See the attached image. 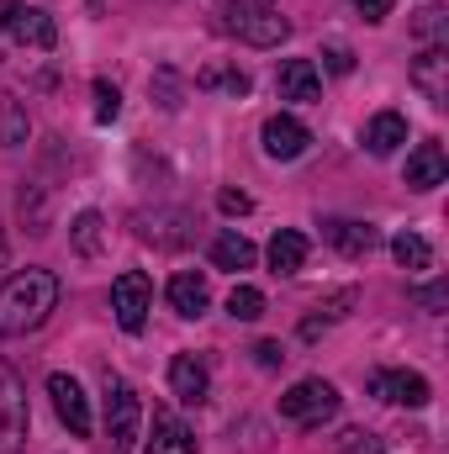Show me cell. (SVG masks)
I'll list each match as a JSON object with an SVG mask.
<instances>
[{
	"mask_svg": "<svg viewBox=\"0 0 449 454\" xmlns=\"http://www.w3.org/2000/svg\"><path fill=\"white\" fill-rule=\"evenodd\" d=\"M59 296H64V286H59V275L53 270H16V275H5V286H0V339H27V333H37L53 312H59Z\"/></svg>",
	"mask_w": 449,
	"mask_h": 454,
	"instance_id": "1",
	"label": "cell"
},
{
	"mask_svg": "<svg viewBox=\"0 0 449 454\" xmlns=\"http://www.w3.org/2000/svg\"><path fill=\"white\" fill-rule=\"evenodd\" d=\"M338 386L334 380H323V375H307V380H296L286 396H280V418L291 423V428H323V423H334L338 418Z\"/></svg>",
	"mask_w": 449,
	"mask_h": 454,
	"instance_id": "2",
	"label": "cell"
},
{
	"mask_svg": "<svg viewBox=\"0 0 449 454\" xmlns=\"http://www.w3.org/2000/svg\"><path fill=\"white\" fill-rule=\"evenodd\" d=\"M217 27L227 37L248 43V48H280L291 37V21L275 5H238V11H217Z\"/></svg>",
	"mask_w": 449,
	"mask_h": 454,
	"instance_id": "3",
	"label": "cell"
},
{
	"mask_svg": "<svg viewBox=\"0 0 449 454\" xmlns=\"http://www.w3.org/2000/svg\"><path fill=\"white\" fill-rule=\"evenodd\" d=\"M27 439H32L27 380L0 359V454H27Z\"/></svg>",
	"mask_w": 449,
	"mask_h": 454,
	"instance_id": "4",
	"label": "cell"
},
{
	"mask_svg": "<svg viewBox=\"0 0 449 454\" xmlns=\"http://www.w3.org/2000/svg\"><path fill=\"white\" fill-rule=\"evenodd\" d=\"M112 312H116L122 333H143V323L154 312V286H148L143 270H122L112 280Z\"/></svg>",
	"mask_w": 449,
	"mask_h": 454,
	"instance_id": "5",
	"label": "cell"
},
{
	"mask_svg": "<svg viewBox=\"0 0 449 454\" xmlns=\"http://www.w3.org/2000/svg\"><path fill=\"white\" fill-rule=\"evenodd\" d=\"M138 423H143L138 391L122 375H106V439H112L116 450H132L138 444Z\"/></svg>",
	"mask_w": 449,
	"mask_h": 454,
	"instance_id": "6",
	"label": "cell"
},
{
	"mask_svg": "<svg viewBox=\"0 0 449 454\" xmlns=\"http://www.w3.org/2000/svg\"><path fill=\"white\" fill-rule=\"evenodd\" d=\"M48 396H53V412H59V423H64L75 439H91L96 418H91V396H85V386H80L75 375L53 370V375H48Z\"/></svg>",
	"mask_w": 449,
	"mask_h": 454,
	"instance_id": "7",
	"label": "cell"
},
{
	"mask_svg": "<svg viewBox=\"0 0 449 454\" xmlns=\"http://www.w3.org/2000/svg\"><path fill=\"white\" fill-rule=\"evenodd\" d=\"M259 143H264V153H270L275 164H291V159H302V153H307L312 132H307V121H296L291 112H275V116H264Z\"/></svg>",
	"mask_w": 449,
	"mask_h": 454,
	"instance_id": "8",
	"label": "cell"
},
{
	"mask_svg": "<svg viewBox=\"0 0 449 454\" xmlns=\"http://www.w3.org/2000/svg\"><path fill=\"white\" fill-rule=\"evenodd\" d=\"M5 37H16L21 48H53L59 43V27H53V16L43 11V5H21V0H11V11H5Z\"/></svg>",
	"mask_w": 449,
	"mask_h": 454,
	"instance_id": "9",
	"label": "cell"
},
{
	"mask_svg": "<svg viewBox=\"0 0 449 454\" xmlns=\"http://www.w3.org/2000/svg\"><path fill=\"white\" fill-rule=\"evenodd\" d=\"M370 396L391 402V407H429V380L418 370H375L370 375Z\"/></svg>",
	"mask_w": 449,
	"mask_h": 454,
	"instance_id": "10",
	"label": "cell"
},
{
	"mask_svg": "<svg viewBox=\"0 0 449 454\" xmlns=\"http://www.w3.org/2000/svg\"><path fill=\"white\" fill-rule=\"evenodd\" d=\"M275 96H280V101H296V106L323 101V69H318L312 59H286L280 74H275Z\"/></svg>",
	"mask_w": 449,
	"mask_h": 454,
	"instance_id": "11",
	"label": "cell"
},
{
	"mask_svg": "<svg viewBox=\"0 0 449 454\" xmlns=\"http://www.w3.org/2000/svg\"><path fill=\"white\" fill-rule=\"evenodd\" d=\"M413 90H418L423 101H434V106L449 101V48L445 43H429V48L418 53V64H413Z\"/></svg>",
	"mask_w": 449,
	"mask_h": 454,
	"instance_id": "12",
	"label": "cell"
},
{
	"mask_svg": "<svg viewBox=\"0 0 449 454\" xmlns=\"http://www.w3.org/2000/svg\"><path fill=\"white\" fill-rule=\"evenodd\" d=\"M169 391H175L185 407H201L207 391H212L207 359H201V354H175V359H169Z\"/></svg>",
	"mask_w": 449,
	"mask_h": 454,
	"instance_id": "13",
	"label": "cell"
},
{
	"mask_svg": "<svg viewBox=\"0 0 449 454\" xmlns=\"http://www.w3.org/2000/svg\"><path fill=\"white\" fill-rule=\"evenodd\" d=\"M323 238L334 243L343 259H365V254L381 243V232H375V227H370V223H354V217H328V223H323Z\"/></svg>",
	"mask_w": 449,
	"mask_h": 454,
	"instance_id": "14",
	"label": "cell"
},
{
	"mask_svg": "<svg viewBox=\"0 0 449 454\" xmlns=\"http://www.w3.org/2000/svg\"><path fill=\"white\" fill-rule=\"evenodd\" d=\"M449 180V159L439 143H418L413 153H407V185L413 191H439Z\"/></svg>",
	"mask_w": 449,
	"mask_h": 454,
	"instance_id": "15",
	"label": "cell"
},
{
	"mask_svg": "<svg viewBox=\"0 0 449 454\" xmlns=\"http://www.w3.org/2000/svg\"><path fill=\"white\" fill-rule=\"evenodd\" d=\"M143 454H196V434H191L169 407H159V412H154V439H148Z\"/></svg>",
	"mask_w": 449,
	"mask_h": 454,
	"instance_id": "16",
	"label": "cell"
},
{
	"mask_svg": "<svg viewBox=\"0 0 449 454\" xmlns=\"http://www.w3.org/2000/svg\"><path fill=\"white\" fill-rule=\"evenodd\" d=\"M402 143H407V116L402 112H375L365 121V148H370L375 159H391Z\"/></svg>",
	"mask_w": 449,
	"mask_h": 454,
	"instance_id": "17",
	"label": "cell"
},
{
	"mask_svg": "<svg viewBox=\"0 0 449 454\" xmlns=\"http://www.w3.org/2000/svg\"><path fill=\"white\" fill-rule=\"evenodd\" d=\"M207 301H212V291H207V275H196V270H180V275L169 280V307H175L180 317H201V312H207Z\"/></svg>",
	"mask_w": 449,
	"mask_h": 454,
	"instance_id": "18",
	"label": "cell"
},
{
	"mask_svg": "<svg viewBox=\"0 0 449 454\" xmlns=\"http://www.w3.org/2000/svg\"><path fill=\"white\" fill-rule=\"evenodd\" d=\"M264 254H270V270H275V275H296V270L307 264V238H302L296 227H280Z\"/></svg>",
	"mask_w": 449,
	"mask_h": 454,
	"instance_id": "19",
	"label": "cell"
},
{
	"mask_svg": "<svg viewBox=\"0 0 449 454\" xmlns=\"http://www.w3.org/2000/svg\"><path fill=\"white\" fill-rule=\"evenodd\" d=\"M391 259H397L407 275H423V270H434V243H429L423 232H397V238H391Z\"/></svg>",
	"mask_w": 449,
	"mask_h": 454,
	"instance_id": "20",
	"label": "cell"
},
{
	"mask_svg": "<svg viewBox=\"0 0 449 454\" xmlns=\"http://www.w3.org/2000/svg\"><path fill=\"white\" fill-rule=\"evenodd\" d=\"M212 264H217V270H248V264H254V243H248L238 227H223V232L212 238Z\"/></svg>",
	"mask_w": 449,
	"mask_h": 454,
	"instance_id": "21",
	"label": "cell"
},
{
	"mask_svg": "<svg viewBox=\"0 0 449 454\" xmlns=\"http://www.w3.org/2000/svg\"><path fill=\"white\" fill-rule=\"evenodd\" d=\"M27 132H32L27 106H21L16 96H0V148H21V143H27Z\"/></svg>",
	"mask_w": 449,
	"mask_h": 454,
	"instance_id": "22",
	"label": "cell"
},
{
	"mask_svg": "<svg viewBox=\"0 0 449 454\" xmlns=\"http://www.w3.org/2000/svg\"><path fill=\"white\" fill-rule=\"evenodd\" d=\"M227 317L232 323H259L264 317V291L259 286H232L227 291Z\"/></svg>",
	"mask_w": 449,
	"mask_h": 454,
	"instance_id": "23",
	"label": "cell"
},
{
	"mask_svg": "<svg viewBox=\"0 0 449 454\" xmlns=\"http://www.w3.org/2000/svg\"><path fill=\"white\" fill-rule=\"evenodd\" d=\"M196 90H227V96H248V74L243 69H227V64H212L196 74Z\"/></svg>",
	"mask_w": 449,
	"mask_h": 454,
	"instance_id": "24",
	"label": "cell"
},
{
	"mask_svg": "<svg viewBox=\"0 0 449 454\" xmlns=\"http://www.w3.org/2000/svg\"><path fill=\"white\" fill-rule=\"evenodd\" d=\"M69 232H75V254H80V259H96V254H101V232H106V223H101V212H80Z\"/></svg>",
	"mask_w": 449,
	"mask_h": 454,
	"instance_id": "25",
	"label": "cell"
},
{
	"mask_svg": "<svg viewBox=\"0 0 449 454\" xmlns=\"http://www.w3.org/2000/svg\"><path fill=\"white\" fill-rule=\"evenodd\" d=\"M334 454H381V439L370 428H343L334 439Z\"/></svg>",
	"mask_w": 449,
	"mask_h": 454,
	"instance_id": "26",
	"label": "cell"
},
{
	"mask_svg": "<svg viewBox=\"0 0 449 454\" xmlns=\"http://www.w3.org/2000/svg\"><path fill=\"white\" fill-rule=\"evenodd\" d=\"M148 90L159 96V106H164V112H180V80H175V69H159V74L148 80Z\"/></svg>",
	"mask_w": 449,
	"mask_h": 454,
	"instance_id": "27",
	"label": "cell"
},
{
	"mask_svg": "<svg viewBox=\"0 0 449 454\" xmlns=\"http://www.w3.org/2000/svg\"><path fill=\"white\" fill-rule=\"evenodd\" d=\"M116 112H122V90L112 80H96V121H116Z\"/></svg>",
	"mask_w": 449,
	"mask_h": 454,
	"instance_id": "28",
	"label": "cell"
},
{
	"mask_svg": "<svg viewBox=\"0 0 449 454\" xmlns=\"http://www.w3.org/2000/svg\"><path fill=\"white\" fill-rule=\"evenodd\" d=\"M413 27H418V37H429V43H445V11H439V5H423Z\"/></svg>",
	"mask_w": 449,
	"mask_h": 454,
	"instance_id": "29",
	"label": "cell"
},
{
	"mask_svg": "<svg viewBox=\"0 0 449 454\" xmlns=\"http://www.w3.org/2000/svg\"><path fill=\"white\" fill-rule=\"evenodd\" d=\"M413 301H418V307H429V312H445V307H449V286H445V280H434V286H413Z\"/></svg>",
	"mask_w": 449,
	"mask_h": 454,
	"instance_id": "30",
	"label": "cell"
},
{
	"mask_svg": "<svg viewBox=\"0 0 449 454\" xmlns=\"http://www.w3.org/2000/svg\"><path fill=\"white\" fill-rule=\"evenodd\" d=\"M323 64H328V74H349V69H354L349 43H328V48H323Z\"/></svg>",
	"mask_w": 449,
	"mask_h": 454,
	"instance_id": "31",
	"label": "cell"
},
{
	"mask_svg": "<svg viewBox=\"0 0 449 454\" xmlns=\"http://www.w3.org/2000/svg\"><path fill=\"white\" fill-rule=\"evenodd\" d=\"M217 207H223L227 217H243V212H254V201H248L243 191H223V196H217Z\"/></svg>",
	"mask_w": 449,
	"mask_h": 454,
	"instance_id": "32",
	"label": "cell"
},
{
	"mask_svg": "<svg viewBox=\"0 0 449 454\" xmlns=\"http://www.w3.org/2000/svg\"><path fill=\"white\" fill-rule=\"evenodd\" d=\"M349 5H354L365 21H386V16H391V0H349Z\"/></svg>",
	"mask_w": 449,
	"mask_h": 454,
	"instance_id": "33",
	"label": "cell"
},
{
	"mask_svg": "<svg viewBox=\"0 0 449 454\" xmlns=\"http://www.w3.org/2000/svg\"><path fill=\"white\" fill-rule=\"evenodd\" d=\"M254 359H259V370H275L286 354H280V343H254Z\"/></svg>",
	"mask_w": 449,
	"mask_h": 454,
	"instance_id": "34",
	"label": "cell"
},
{
	"mask_svg": "<svg viewBox=\"0 0 449 454\" xmlns=\"http://www.w3.org/2000/svg\"><path fill=\"white\" fill-rule=\"evenodd\" d=\"M238 5H275V0H217V11H238Z\"/></svg>",
	"mask_w": 449,
	"mask_h": 454,
	"instance_id": "35",
	"label": "cell"
},
{
	"mask_svg": "<svg viewBox=\"0 0 449 454\" xmlns=\"http://www.w3.org/2000/svg\"><path fill=\"white\" fill-rule=\"evenodd\" d=\"M5 11H11V0H0V37H5Z\"/></svg>",
	"mask_w": 449,
	"mask_h": 454,
	"instance_id": "36",
	"label": "cell"
},
{
	"mask_svg": "<svg viewBox=\"0 0 449 454\" xmlns=\"http://www.w3.org/2000/svg\"><path fill=\"white\" fill-rule=\"evenodd\" d=\"M0 259H5V243H0Z\"/></svg>",
	"mask_w": 449,
	"mask_h": 454,
	"instance_id": "37",
	"label": "cell"
}]
</instances>
